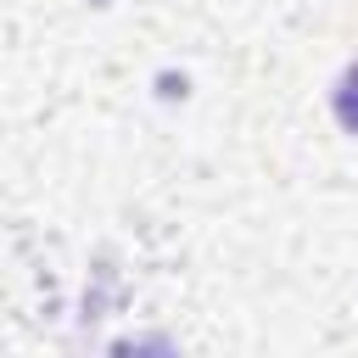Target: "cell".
I'll return each mask as SVG.
<instances>
[{
	"mask_svg": "<svg viewBox=\"0 0 358 358\" xmlns=\"http://www.w3.org/2000/svg\"><path fill=\"white\" fill-rule=\"evenodd\" d=\"M90 6H106V0H90Z\"/></svg>",
	"mask_w": 358,
	"mask_h": 358,
	"instance_id": "2",
	"label": "cell"
},
{
	"mask_svg": "<svg viewBox=\"0 0 358 358\" xmlns=\"http://www.w3.org/2000/svg\"><path fill=\"white\" fill-rule=\"evenodd\" d=\"M330 106H336V123L347 129V134H358V62L336 78V95H330Z\"/></svg>",
	"mask_w": 358,
	"mask_h": 358,
	"instance_id": "1",
	"label": "cell"
}]
</instances>
